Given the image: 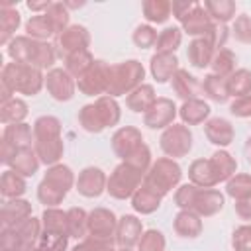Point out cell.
<instances>
[{"label":"cell","mask_w":251,"mask_h":251,"mask_svg":"<svg viewBox=\"0 0 251 251\" xmlns=\"http://www.w3.org/2000/svg\"><path fill=\"white\" fill-rule=\"evenodd\" d=\"M94 55L86 49V51H76V53H71L65 57V71L73 76V78H78L82 76L94 63Z\"/></svg>","instance_id":"40"},{"label":"cell","mask_w":251,"mask_h":251,"mask_svg":"<svg viewBox=\"0 0 251 251\" xmlns=\"http://www.w3.org/2000/svg\"><path fill=\"white\" fill-rule=\"evenodd\" d=\"M198 6V2L196 0H176V2H171V8H173V16L178 20V22H182L194 8Z\"/></svg>","instance_id":"58"},{"label":"cell","mask_w":251,"mask_h":251,"mask_svg":"<svg viewBox=\"0 0 251 251\" xmlns=\"http://www.w3.org/2000/svg\"><path fill=\"white\" fill-rule=\"evenodd\" d=\"M116 251H133V249H129V247H120V249H116Z\"/></svg>","instance_id":"62"},{"label":"cell","mask_w":251,"mask_h":251,"mask_svg":"<svg viewBox=\"0 0 251 251\" xmlns=\"http://www.w3.org/2000/svg\"><path fill=\"white\" fill-rule=\"evenodd\" d=\"M8 57L14 63H24V65H31L37 69H49L53 67L55 59H57V51L55 45H51L49 41H37L31 39L27 35H16L8 45Z\"/></svg>","instance_id":"3"},{"label":"cell","mask_w":251,"mask_h":251,"mask_svg":"<svg viewBox=\"0 0 251 251\" xmlns=\"http://www.w3.org/2000/svg\"><path fill=\"white\" fill-rule=\"evenodd\" d=\"M226 194L233 200H243L251 196V175L237 173L226 182Z\"/></svg>","instance_id":"48"},{"label":"cell","mask_w":251,"mask_h":251,"mask_svg":"<svg viewBox=\"0 0 251 251\" xmlns=\"http://www.w3.org/2000/svg\"><path fill=\"white\" fill-rule=\"evenodd\" d=\"M204 135L210 143L218 145V147H227L231 141H233V126L229 120L226 118H210L206 124H204Z\"/></svg>","instance_id":"23"},{"label":"cell","mask_w":251,"mask_h":251,"mask_svg":"<svg viewBox=\"0 0 251 251\" xmlns=\"http://www.w3.org/2000/svg\"><path fill=\"white\" fill-rule=\"evenodd\" d=\"M171 86H173V92L182 100H192V98H198V94L202 92V82L190 75L186 69H178L173 78H171Z\"/></svg>","instance_id":"22"},{"label":"cell","mask_w":251,"mask_h":251,"mask_svg":"<svg viewBox=\"0 0 251 251\" xmlns=\"http://www.w3.org/2000/svg\"><path fill=\"white\" fill-rule=\"evenodd\" d=\"M192 131L188 129V126L184 124H173L167 129H163L159 145L163 149V153L171 159H178V157H186L192 149Z\"/></svg>","instance_id":"10"},{"label":"cell","mask_w":251,"mask_h":251,"mask_svg":"<svg viewBox=\"0 0 251 251\" xmlns=\"http://www.w3.org/2000/svg\"><path fill=\"white\" fill-rule=\"evenodd\" d=\"M43 178H45V180H49L51 184L59 186V188H61V190H65L67 194H69V190L76 184V178H75L73 169H71L69 165H63V163H57V165L49 167Z\"/></svg>","instance_id":"37"},{"label":"cell","mask_w":251,"mask_h":251,"mask_svg":"<svg viewBox=\"0 0 251 251\" xmlns=\"http://www.w3.org/2000/svg\"><path fill=\"white\" fill-rule=\"evenodd\" d=\"M39 165H41V161H39V157H37V153H35L33 147L16 149L14 155H12L10 161H8V167H10L14 173L22 175L24 178H25V176H33V175L39 171Z\"/></svg>","instance_id":"26"},{"label":"cell","mask_w":251,"mask_h":251,"mask_svg":"<svg viewBox=\"0 0 251 251\" xmlns=\"http://www.w3.org/2000/svg\"><path fill=\"white\" fill-rule=\"evenodd\" d=\"M27 190L25 178L18 173H14L12 169H6L0 176V194L6 200H14V198H22L24 192Z\"/></svg>","instance_id":"33"},{"label":"cell","mask_w":251,"mask_h":251,"mask_svg":"<svg viewBox=\"0 0 251 251\" xmlns=\"http://www.w3.org/2000/svg\"><path fill=\"white\" fill-rule=\"evenodd\" d=\"M167 245L165 235L159 229H147L143 231L139 243H137V251H163Z\"/></svg>","instance_id":"52"},{"label":"cell","mask_w":251,"mask_h":251,"mask_svg":"<svg viewBox=\"0 0 251 251\" xmlns=\"http://www.w3.org/2000/svg\"><path fill=\"white\" fill-rule=\"evenodd\" d=\"M231 35L239 43L251 45V16H247V14L237 16L233 20V25H231Z\"/></svg>","instance_id":"54"},{"label":"cell","mask_w":251,"mask_h":251,"mask_svg":"<svg viewBox=\"0 0 251 251\" xmlns=\"http://www.w3.org/2000/svg\"><path fill=\"white\" fill-rule=\"evenodd\" d=\"M233 251H251V224H243L231 233Z\"/></svg>","instance_id":"56"},{"label":"cell","mask_w":251,"mask_h":251,"mask_svg":"<svg viewBox=\"0 0 251 251\" xmlns=\"http://www.w3.org/2000/svg\"><path fill=\"white\" fill-rule=\"evenodd\" d=\"M218 47L214 45V41L204 35V37H194L188 47H186V57H188V63L194 67V69H206L212 65V59L216 55Z\"/></svg>","instance_id":"18"},{"label":"cell","mask_w":251,"mask_h":251,"mask_svg":"<svg viewBox=\"0 0 251 251\" xmlns=\"http://www.w3.org/2000/svg\"><path fill=\"white\" fill-rule=\"evenodd\" d=\"M122 110L116 98L100 96L92 104H86L78 110V124L88 133H100L106 127H112L120 122Z\"/></svg>","instance_id":"4"},{"label":"cell","mask_w":251,"mask_h":251,"mask_svg":"<svg viewBox=\"0 0 251 251\" xmlns=\"http://www.w3.org/2000/svg\"><path fill=\"white\" fill-rule=\"evenodd\" d=\"M29 114V108L27 104L22 100V98H12L4 104H0V122L4 126L8 124H22Z\"/></svg>","instance_id":"36"},{"label":"cell","mask_w":251,"mask_h":251,"mask_svg":"<svg viewBox=\"0 0 251 251\" xmlns=\"http://www.w3.org/2000/svg\"><path fill=\"white\" fill-rule=\"evenodd\" d=\"M145 69L137 59H127L110 67V84L106 96L118 98L124 94L133 92L137 86L143 84Z\"/></svg>","instance_id":"6"},{"label":"cell","mask_w":251,"mask_h":251,"mask_svg":"<svg viewBox=\"0 0 251 251\" xmlns=\"http://www.w3.org/2000/svg\"><path fill=\"white\" fill-rule=\"evenodd\" d=\"M118 218L108 208H94L88 212V235L96 239H116Z\"/></svg>","instance_id":"14"},{"label":"cell","mask_w":251,"mask_h":251,"mask_svg":"<svg viewBox=\"0 0 251 251\" xmlns=\"http://www.w3.org/2000/svg\"><path fill=\"white\" fill-rule=\"evenodd\" d=\"M106 184H108V176L102 169L86 167L78 173L75 186H76L78 194H82L84 198H98L102 192H106Z\"/></svg>","instance_id":"16"},{"label":"cell","mask_w":251,"mask_h":251,"mask_svg":"<svg viewBox=\"0 0 251 251\" xmlns=\"http://www.w3.org/2000/svg\"><path fill=\"white\" fill-rule=\"evenodd\" d=\"M229 112L235 118H251V94L233 98V102L229 104Z\"/></svg>","instance_id":"57"},{"label":"cell","mask_w":251,"mask_h":251,"mask_svg":"<svg viewBox=\"0 0 251 251\" xmlns=\"http://www.w3.org/2000/svg\"><path fill=\"white\" fill-rule=\"evenodd\" d=\"M214 24H216V22L208 16V12L204 10L202 4H198V6L180 22L182 31L188 33V35H192V37H204V35H208V33L212 31Z\"/></svg>","instance_id":"21"},{"label":"cell","mask_w":251,"mask_h":251,"mask_svg":"<svg viewBox=\"0 0 251 251\" xmlns=\"http://www.w3.org/2000/svg\"><path fill=\"white\" fill-rule=\"evenodd\" d=\"M25 33H27V37H31V39L47 41L49 37L55 35V29H53V25H51V22L47 20L45 14H35V16H31V18L25 22Z\"/></svg>","instance_id":"42"},{"label":"cell","mask_w":251,"mask_h":251,"mask_svg":"<svg viewBox=\"0 0 251 251\" xmlns=\"http://www.w3.org/2000/svg\"><path fill=\"white\" fill-rule=\"evenodd\" d=\"M41 235V220L27 218L12 227L0 229V251H25Z\"/></svg>","instance_id":"8"},{"label":"cell","mask_w":251,"mask_h":251,"mask_svg":"<svg viewBox=\"0 0 251 251\" xmlns=\"http://www.w3.org/2000/svg\"><path fill=\"white\" fill-rule=\"evenodd\" d=\"M33 149L39 161L47 167H53L61 161L65 153V143L61 137V120L55 116H39L33 122Z\"/></svg>","instance_id":"1"},{"label":"cell","mask_w":251,"mask_h":251,"mask_svg":"<svg viewBox=\"0 0 251 251\" xmlns=\"http://www.w3.org/2000/svg\"><path fill=\"white\" fill-rule=\"evenodd\" d=\"M143 235V224L133 214H124L118 218V229H116V243L120 247H133L139 243Z\"/></svg>","instance_id":"19"},{"label":"cell","mask_w":251,"mask_h":251,"mask_svg":"<svg viewBox=\"0 0 251 251\" xmlns=\"http://www.w3.org/2000/svg\"><path fill=\"white\" fill-rule=\"evenodd\" d=\"M0 82L6 84L14 94L18 92V94H25V96H35L45 86V75L37 67L12 61L2 67Z\"/></svg>","instance_id":"5"},{"label":"cell","mask_w":251,"mask_h":251,"mask_svg":"<svg viewBox=\"0 0 251 251\" xmlns=\"http://www.w3.org/2000/svg\"><path fill=\"white\" fill-rule=\"evenodd\" d=\"M45 88L51 94V98H55L57 102H69L75 96L76 80L65 69L55 67L45 75Z\"/></svg>","instance_id":"13"},{"label":"cell","mask_w":251,"mask_h":251,"mask_svg":"<svg viewBox=\"0 0 251 251\" xmlns=\"http://www.w3.org/2000/svg\"><path fill=\"white\" fill-rule=\"evenodd\" d=\"M45 16H47V20L51 22V25H53V29H55V35H61L71 24V12H69V8L65 6V2H53L51 6H49V10L45 12Z\"/></svg>","instance_id":"49"},{"label":"cell","mask_w":251,"mask_h":251,"mask_svg":"<svg viewBox=\"0 0 251 251\" xmlns=\"http://www.w3.org/2000/svg\"><path fill=\"white\" fill-rule=\"evenodd\" d=\"M175 204L180 210H190L200 218H210L222 212L224 194L216 188H200L192 182L180 184L175 192Z\"/></svg>","instance_id":"2"},{"label":"cell","mask_w":251,"mask_h":251,"mask_svg":"<svg viewBox=\"0 0 251 251\" xmlns=\"http://www.w3.org/2000/svg\"><path fill=\"white\" fill-rule=\"evenodd\" d=\"M227 94L233 98H241L251 94V71L249 69H235L227 78H226Z\"/></svg>","instance_id":"38"},{"label":"cell","mask_w":251,"mask_h":251,"mask_svg":"<svg viewBox=\"0 0 251 251\" xmlns=\"http://www.w3.org/2000/svg\"><path fill=\"white\" fill-rule=\"evenodd\" d=\"M161 200H163V196L143 182V184L135 190V194L131 196V208H133L137 214L147 216V214H153V212L159 210Z\"/></svg>","instance_id":"31"},{"label":"cell","mask_w":251,"mask_h":251,"mask_svg":"<svg viewBox=\"0 0 251 251\" xmlns=\"http://www.w3.org/2000/svg\"><path fill=\"white\" fill-rule=\"evenodd\" d=\"M145 173H141L139 169L131 167L129 163L122 161L108 176V184H106V192L116 198V200H126L131 198L135 194V190L143 184Z\"/></svg>","instance_id":"9"},{"label":"cell","mask_w":251,"mask_h":251,"mask_svg":"<svg viewBox=\"0 0 251 251\" xmlns=\"http://www.w3.org/2000/svg\"><path fill=\"white\" fill-rule=\"evenodd\" d=\"M202 92H204L210 100H214V102H218V104H224V102H227V98H229L227 86H226V78L220 76V75H214V73H208V75L204 76V80H202Z\"/></svg>","instance_id":"39"},{"label":"cell","mask_w":251,"mask_h":251,"mask_svg":"<svg viewBox=\"0 0 251 251\" xmlns=\"http://www.w3.org/2000/svg\"><path fill=\"white\" fill-rule=\"evenodd\" d=\"M110 143H112V151L116 153V157H120L122 161H126L143 143V135H141V131L137 127L124 126V127H120V129L114 131Z\"/></svg>","instance_id":"17"},{"label":"cell","mask_w":251,"mask_h":251,"mask_svg":"<svg viewBox=\"0 0 251 251\" xmlns=\"http://www.w3.org/2000/svg\"><path fill=\"white\" fill-rule=\"evenodd\" d=\"M27 218H31V204L27 200H24V198L6 200L0 210V229L12 227Z\"/></svg>","instance_id":"20"},{"label":"cell","mask_w":251,"mask_h":251,"mask_svg":"<svg viewBox=\"0 0 251 251\" xmlns=\"http://www.w3.org/2000/svg\"><path fill=\"white\" fill-rule=\"evenodd\" d=\"M180 178H182L180 165L171 157H159L157 161H153V165L145 173L143 182L151 186L155 192H159L161 196H167L169 192H173V188L180 184Z\"/></svg>","instance_id":"7"},{"label":"cell","mask_w":251,"mask_h":251,"mask_svg":"<svg viewBox=\"0 0 251 251\" xmlns=\"http://www.w3.org/2000/svg\"><path fill=\"white\" fill-rule=\"evenodd\" d=\"M116 239H96V237H84L80 243H76L71 251H116L114 247Z\"/></svg>","instance_id":"55"},{"label":"cell","mask_w":251,"mask_h":251,"mask_svg":"<svg viewBox=\"0 0 251 251\" xmlns=\"http://www.w3.org/2000/svg\"><path fill=\"white\" fill-rule=\"evenodd\" d=\"M188 178L200 188H212L220 182L212 159H194L188 167Z\"/></svg>","instance_id":"24"},{"label":"cell","mask_w":251,"mask_h":251,"mask_svg":"<svg viewBox=\"0 0 251 251\" xmlns=\"http://www.w3.org/2000/svg\"><path fill=\"white\" fill-rule=\"evenodd\" d=\"M155 102H157V94H155L153 84H141L126 96L127 110H131L135 114H145Z\"/></svg>","instance_id":"32"},{"label":"cell","mask_w":251,"mask_h":251,"mask_svg":"<svg viewBox=\"0 0 251 251\" xmlns=\"http://www.w3.org/2000/svg\"><path fill=\"white\" fill-rule=\"evenodd\" d=\"M51 4H53V2H49V0H41V2L29 0V2H27V8H29L31 12H35V14H45V12L49 10Z\"/></svg>","instance_id":"60"},{"label":"cell","mask_w":251,"mask_h":251,"mask_svg":"<svg viewBox=\"0 0 251 251\" xmlns=\"http://www.w3.org/2000/svg\"><path fill=\"white\" fill-rule=\"evenodd\" d=\"M149 69H151L153 78L159 84H165L180 69L178 67V57L175 53H155L151 57V61H149Z\"/></svg>","instance_id":"25"},{"label":"cell","mask_w":251,"mask_h":251,"mask_svg":"<svg viewBox=\"0 0 251 251\" xmlns=\"http://www.w3.org/2000/svg\"><path fill=\"white\" fill-rule=\"evenodd\" d=\"M88 45H90V33L84 25H78V24L69 25L61 35H57V43H55V47L59 49L63 59L71 53L86 51Z\"/></svg>","instance_id":"15"},{"label":"cell","mask_w":251,"mask_h":251,"mask_svg":"<svg viewBox=\"0 0 251 251\" xmlns=\"http://www.w3.org/2000/svg\"><path fill=\"white\" fill-rule=\"evenodd\" d=\"M212 163H214V167H216V173H218V178H220V182H227L233 175H235V171H237V161H235V157L231 155V153H227L226 149H218L212 157Z\"/></svg>","instance_id":"43"},{"label":"cell","mask_w":251,"mask_h":251,"mask_svg":"<svg viewBox=\"0 0 251 251\" xmlns=\"http://www.w3.org/2000/svg\"><path fill=\"white\" fill-rule=\"evenodd\" d=\"M182 43V29L169 25L163 31H159L157 43H155V53H175Z\"/></svg>","instance_id":"45"},{"label":"cell","mask_w":251,"mask_h":251,"mask_svg":"<svg viewBox=\"0 0 251 251\" xmlns=\"http://www.w3.org/2000/svg\"><path fill=\"white\" fill-rule=\"evenodd\" d=\"M173 229L180 237L196 239L202 233V218L190 210H178V214L173 220Z\"/></svg>","instance_id":"29"},{"label":"cell","mask_w":251,"mask_h":251,"mask_svg":"<svg viewBox=\"0 0 251 251\" xmlns=\"http://www.w3.org/2000/svg\"><path fill=\"white\" fill-rule=\"evenodd\" d=\"M126 163H129L131 167H135V169H139L141 173H147L149 171V167L153 165V161H151V149H149V145L143 141L127 159H126Z\"/></svg>","instance_id":"53"},{"label":"cell","mask_w":251,"mask_h":251,"mask_svg":"<svg viewBox=\"0 0 251 251\" xmlns=\"http://www.w3.org/2000/svg\"><path fill=\"white\" fill-rule=\"evenodd\" d=\"M65 196H67V192L65 190H61L59 186H55V184H51L49 180H41L39 182V186H37V200L41 202V204H45V208H57V204H61L63 200H65Z\"/></svg>","instance_id":"50"},{"label":"cell","mask_w":251,"mask_h":251,"mask_svg":"<svg viewBox=\"0 0 251 251\" xmlns=\"http://www.w3.org/2000/svg\"><path fill=\"white\" fill-rule=\"evenodd\" d=\"M235 214L245 222L251 220V196L243 200H235Z\"/></svg>","instance_id":"59"},{"label":"cell","mask_w":251,"mask_h":251,"mask_svg":"<svg viewBox=\"0 0 251 251\" xmlns=\"http://www.w3.org/2000/svg\"><path fill=\"white\" fill-rule=\"evenodd\" d=\"M141 10H143V18L149 24H165L173 12L169 0H145Z\"/></svg>","instance_id":"41"},{"label":"cell","mask_w":251,"mask_h":251,"mask_svg":"<svg viewBox=\"0 0 251 251\" xmlns=\"http://www.w3.org/2000/svg\"><path fill=\"white\" fill-rule=\"evenodd\" d=\"M110 63L96 59L92 63V67L76 78V88L84 94V96H106L108 92V84H110Z\"/></svg>","instance_id":"11"},{"label":"cell","mask_w":251,"mask_h":251,"mask_svg":"<svg viewBox=\"0 0 251 251\" xmlns=\"http://www.w3.org/2000/svg\"><path fill=\"white\" fill-rule=\"evenodd\" d=\"M243 153H245V159H247V163L251 165V135H249V137H247V141H245Z\"/></svg>","instance_id":"61"},{"label":"cell","mask_w":251,"mask_h":251,"mask_svg":"<svg viewBox=\"0 0 251 251\" xmlns=\"http://www.w3.org/2000/svg\"><path fill=\"white\" fill-rule=\"evenodd\" d=\"M67 247H69V235L49 233V231L41 229L39 239L31 247H27L25 251H65Z\"/></svg>","instance_id":"44"},{"label":"cell","mask_w":251,"mask_h":251,"mask_svg":"<svg viewBox=\"0 0 251 251\" xmlns=\"http://www.w3.org/2000/svg\"><path fill=\"white\" fill-rule=\"evenodd\" d=\"M235 63H237L235 53H233L231 49H227V47H222V49L216 51V55H214L210 67H212V73H214V75H220V76L227 78V76L235 71Z\"/></svg>","instance_id":"46"},{"label":"cell","mask_w":251,"mask_h":251,"mask_svg":"<svg viewBox=\"0 0 251 251\" xmlns=\"http://www.w3.org/2000/svg\"><path fill=\"white\" fill-rule=\"evenodd\" d=\"M235 2L233 0H206L204 2V10L208 12V16L216 22L226 25L227 22H231L235 18Z\"/></svg>","instance_id":"35"},{"label":"cell","mask_w":251,"mask_h":251,"mask_svg":"<svg viewBox=\"0 0 251 251\" xmlns=\"http://www.w3.org/2000/svg\"><path fill=\"white\" fill-rule=\"evenodd\" d=\"M210 106L208 102H204L202 98H192L182 102V106L178 108V116L182 120L184 126H198V124H206L210 120Z\"/></svg>","instance_id":"27"},{"label":"cell","mask_w":251,"mask_h":251,"mask_svg":"<svg viewBox=\"0 0 251 251\" xmlns=\"http://www.w3.org/2000/svg\"><path fill=\"white\" fill-rule=\"evenodd\" d=\"M2 141L8 143L14 149H25L33 147V127H29L25 122L22 124H8L2 131Z\"/></svg>","instance_id":"30"},{"label":"cell","mask_w":251,"mask_h":251,"mask_svg":"<svg viewBox=\"0 0 251 251\" xmlns=\"http://www.w3.org/2000/svg\"><path fill=\"white\" fill-rule=\"evenodd\" d=\"M157 37H159V33H157V29H155L151 24H141V25H137V27L133 29V35H131L133 43H135L139 49L155 47Z\"/></svg>","instance_id":"51"},{"label":"cell","mask_w":251,"mask_h":251,"mask_svg":"<svg viewBox=\"0 0 251 251\" xmlns=\"http://www.w3.org/2000/svg\"><path fill=\"white\" fill-rule=\"evenodd\" d=\"M22 18L14 8V2H2L0 6V43L8 45L16 37V29L20 27Z\"/></svg>","instance_id":"28"},{"label":"cell","mask_w":251,"mask_h":251,"mask_svg":"<svg viewBox=\"0 0 251 251\" xmlns=\"http://www.w3.org/2000/svg\"><path fill=\"white\" fill-rule=\"evenodd\" d=\"M69 220V235L75 239H84L88 235V212L82 208H71L67 210Z\"/></svg>","instance_id":"47"},{"label":"cell","mask_w":251,"mask_h":251,"mask_svg":"<svg viewBox=\"0 0 251 251\" xmlns=\"http://www.w3.org/2000/svg\"><path fill=\"white\" fill-rule=\"evenodd\" d=\"M41 229L49 233H63L69 235V220L67 212L59 208H45L41 214ZM71 237V235H69Z\"/></svg>","instance_id":"34"},{"label":"cell","mask_w":251,"mask_h":251,"mask_svg":"<svg viewBox=\"0 0 251 251\" xmlns=\"http://www.w3.org/2000/svg\"><path fill=\"white\" fill-rule=\"evenodd\" d=\"M178 114V108L171 98H157V102L143 114V126L149 129H167L169 126L175 124V118Z\"/></svg>","instance_id":"12"}]
</instances>
